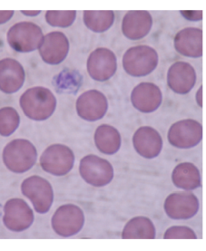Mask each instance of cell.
<instances>
[{"label":"cell","instance_id":"1","mask_svg":"<svg viewBox=\"0 0 206 251\" xmlns=\"http://www.w3.org/2000/svg\"><path fill=\"white\" fill-rule=\"evenodd\" d=\"M56 98L50 90L36 86L26 90L19 99L25 115L33 121H46L55 113Z\"/></svg>","mask_w":206,"mask_h":251},{"label":"cell","instance_id":"2","mask_svg":"<svg viewBox=\"0 0 206 251\" xmlns=\"http://www.w3.org/2000/svg\"><path fill=\"white\" fill-rule=\"evenodd\" d=\"M2 159L5 166L10 172L24 174L36 164L37 151L30 141L16 139L5 146Z\"/></svg>","mask_w":206,"mask_h":251},{"label":"cell","instance_id":"3","mask_svg":"<svg viewBox=\"0 0 206 251\" xmlns=\"http://www.w3.org/2000/svg\"><path fill=\"white\" fill-rule=\"evenodd\" d=\"M157 52L155 49L145 45L129 48L123 56V67L129 75L144 77L157 67Z\"/></svg>","mask_w":206,"mask_h":251},{"label":"cell","instance_id":"4","mask_svg":"<svg viewBox=\"0 0 206 251\" xmlns=\"http://www.w3.org/2000/svg\"><path fill=\"white\" fill-rule=\"evenodd\" d=\"M44 35L40 26L32 22H20L11 26L6 35L10 48L19 53H30L39 48Z\"/></svg>","mask_w":206,"mask_h":251},{"label":"cell","instance_id":"5","mask_svg":"<svg viewBox=\"0 0 206 251\" xmlns=\"http://www.w3.org/2000/svg\"><path fill=\"white\" fill-rule=\"evenodd\" d=\"M75 164L73 151L67 145L55 144L49 146L40 157L43 170L54 176H65L71 172Z\"/></svg>","mask_w":206,"mask_h":251},{"label":"cell","instance_id":"6","mask_svg":"<svg viewBox=\"0 0 206 251\" xmlns=\"http://www.w3.org/2000/svg\"><path fill=\"white\" fill-rule=\"evenodd\" d=\"M21 192L30 200L34 209L39 214L49 212L54 201V191L48 179L40 176H31L23 180Z\"/></svg>","mask_w":206,"mask_h":251},{"label":"cell","instance_id":"7","mask_svg":"<svg viewBox=\"0 0 206 251\" xmlns=\"http://www.w3.org/2000/svg\"><path fill=\"white\" fill-rule=\"evenodd\" d=\"M79 174L86 183L94 187L108 185L114 179V168L107 160L94 154L81 159Z\"/></svg>","mask_w":206,"mask_h":251},{"label":"cell","instance_id":"8","mask_svg":"<svg viewBox=\"0 0 206 251\" xmlns=\"http://www.w3.org/2000/svg\"><path fill=\"white\" fill-rule=\"evenodd\" d=\"M85 224L84 211L74 204L62 205L55 210L51 225L55 233L64 238L72 237L83 228Z\"/></svg>","mask_w":206,"mask_h":251},{"label":"cell","instance_id":"9","mask_svg":"<svg viewBox=\"0 0 206 251\" xmlns=\"http://www.w3.org/2000/svg\"><path fill=\"white\" fill-rule=\"evenodd\" d=\"M204 137V128L194 119L178 121L170 127L168 142L178 149H190L200 144Z\"/></svg>","mask_w":206,"mask_h":251},{"label":"cell","instance_id":"10","mask_svg":"<svg viewBox=\"0 0 206 251\" xmlns=\"http://www.w3.org/2000/svg\"><path fill=\"white\" fill-rule=\"evenodd\" d=\"M34 220V212L24 200L14 198L6 201L3 223L7 229L14 232L24 231L32 226Z\"/></svg>","mask_w":206,"mask_h":251},{"label":"cell","instance_id":"11","mask_svg":"<svg viewBox=\"0 0 206 251\" xmlns=\"http://www.w3.org/2000/svg\"><path fill=\"white\" fill-rule=\"evenodd\" d=\"M86 68L92 79L97 82H105L115 75L117 70L115 54L108 48H100L89 54Z\"/></svg>","mask_w":206,"mask_h":251},{"label":"cell","instance_id":"12","mask_svg":"<svg viewBox=\"0 0 206 251\" xmlns=\"http://www.w3.org/2000/svg\"><path fill=\"white\" fill-rule=\"evenodd\" d=\"M77 113L81 119L96 122L102 119L108 110V102L105 96L98 90H88L79 96L77 103Z\"/></svg>","mask_w":206,"mask_h":251},{"label":"cell","instance_id":"13","mask_svg":"<svg viewBox=\"0 0 206 251\" xmlns=\"http://www.w3.org/2000/svg\"><path fill=\"white\" fill-rule=\"evenodd\" d=\"M164 209L173 220H189L197 214L199 201L191 192L172 193L165 199Z\"/></svg>","mask_w":206,"mask_h":251},{"label":"cell","instance_id":"14","mask_svg":"<svg viewBox=\"0 0 206 251\" xmlns=\"http://www.w3.org/2000/svg\"><path fill=\"white\" fill-rule=\"evenodd\" d=\"M38 51L45 63L52 66L59 65L67 58L69 41L64 33L54 31L44 36Z\"/></svg>","mask_w":206,"mask_h":251},{"label":"cell","instance_id":"15","mask_svg":"<svg viewBox=\"0 0 206 251\" xmlns=\"http://www.w3.org/2000/svg\"><path fill=\"white\" fill-rule=\"evenodd\" d=\"M163 101L162 91L153 83H141L131 93V102L133 107L144 114H150L160 107Z\"/></svg>","mask_w":206,"mask_h":251},{"label":"cell","instance_id":"16","mask_svg":"<svg viewBox=\"0 0 206 251\" xmlns=\"http://www.w3.org/2000/svg\"><path fill=\"white\" fill-rule=\"evenodd\" d=\"M135 151L146 159L156 158L163 149V139L159 132L150 126H142L133 136Z\"/></svg>","mask_w":206,"mask_h":251},{"label":"cell","instance_id":"17","mask_svg":"<svg viewBox=\"0 0 206 251\" xmlns=\"http://www.w3.org/2000/svg\"><path fill=\"white\" fill-rule=\"evenodd\" d=\"M196 83L194 67L185 62H176L167 72V84L170 89L178 95H186Z\"/></svg>","mask_w":206,"mask_h":251},{"label":"cell","instance_id":"18","mask_svg":"<svg viewBox=\"0 0 206 251\" xmlns=\"http://www.w3.org/2000/svg\"><path fill=\"white\" fill-rule=\"evenodd\" d=\"M175 48L186 57L198 58L204 54V32L200 28L186 27L175 36Z\"/></svg>","mask_w":206,"mask_h":251},{"label":"cell","instance_id":"19","mask_svg":"<svg viewBox=\"0 0 206 251\" xmlns=\"http://www.w3.org/2000/svg\"><path fill=\"white\" fill-rule=\"evenodd\" d=\"M26 73L19 61L13 58L0 60V91L5 94L19 92L24 85Z\"/></svg>","mask_w":206,"mask_h":251},{"label":"cell","instance_id":"20","mask_svg":"<svg viewBox=\"0 0 206 251\" xmlns=\"http://www.w3.org/2000/svg\"><path fill=\"white\" fill-rule=\"evenodd\" d=\"M153 18L148 11L133 10L125 15L122 21V32L130 40H140L151 31Z\"/></svg>","mask_w":206,"mask_h":251},{"label":"cell","instance_id":"21","mask_svg":"<svg viewBox=\"0 0 206 251\" xmlns=\"http://www.w3.org/2000/svg\"><path fill=\"white\" fill-rule=\"evenodd\" d=\"M174 185L184 191H194L201 187V174L198 168L192 162L178 164L172 173Z\"/></svg>","mask_w":206,"mask_h":251},{"label":"cell","instance_id":"22","mask_svg":"<svg viewBox=\"0 0 206 251\" xmlns=\"http://www.w3.org/2000/svg\"><path fill=\"white\" fill-rule=\"evenodd\" d=\"M94 140L97 150L106 155H113L121 148V134L114 126L109 125L98 126Z\"/></svg>","mask_w":206,"mask_h":251},{"label":"cell","instance_id":"23","mask_svg":"<svg viewBox=\"0 0 206 251\" xmlns=\"http://www.w3.org/2000/svg\"><path fill=\"white\" fill-rule=\"evenodd\" d=\"M155 227L149 218L139 216L133 218L126 224L122 232L124 239H154Z\"/></svg>","mask_w":206,"mask_h":251},{"label":"cell","instance_id":"24","mask_svg":"<svg viewBox=\"0 0 206 251\" xmlns=\"http://www.w3.org/2000/svg\"><path fill=\"white\" fill-rule=\"evenodd\" d=\"M84 23L95 33H103L109 29L115 21L114 11H84Z\"/></svg>","mask_w":206,"mask_h":251},{"label":"cell","instance_id":"25","mask_svg":"<svg viewBox=\"0 0 206 251\" xmlns=\"http://www.w3.org/2000/svg\"><path fill=\"white\" fill-rule=\"evenodd\" d=\"M20 125V116L13 107L0 109V135L7 137L16 132Z\"/></svg>","mask_w":206,"mask_h":251},{"label":"cell","instance_id":"26","mask_svg":"<svg viewBox=\"0 0 206 251\" xmlns=\"http://www.w3.org/2000/svg\"><path fill=\"white\" fill-rule=\"evenodd\" d=\"M77 18V11H47L46 20L48 24L57 27H69Z\"/></svg>","mask_w":206,"mask_h":251},{"label":"cell","instance_id":"27","mask_svg":"<svg viewBox=\"0 0 206 251\" xmlns=\"http://www.w3.org/2000/svg\"><path fill=\"white\" fill-rule=\"evenodd\" d=\"M164 239H196L197 236L191 227L185 226H173L164 235Z\"/></svg>","mask_w":206,"mask_h":251},{"label":"cell","instance_id":"28","mask_svg":"<svg viewBox=\"0 0 206 251\" xmlns=\"http://www.w3.org/2000/svg\"><path fill=\"white\" fill-rule=\"evenodd\" d=\"M181 15L190 21H199L204 18L203 11H181Z\"/></svg>","mask_w":206,"mask_h":251},{"label":"cell","instance_id":"29","mask_svg":"<svg viewBox=\"0 0 206 251\" xmlns=\"http://www.w3.org/2000/svg\"><path fill=\"white\" fill-rule=\"evenodd\" d=\"M14 14V11H0V25L8 22L12 18Z\"/></svg>","mask_w":206,"mask_h":251},{"label":"cell","instance_id":"30","mask_svg":"<svg viewBox=\"0 0 206 251\" xmlns=\"http://www.w3.org/2000/svg\"><path fill=\"white\" fill-rule=\"evenodd\" d=\"M196 102L200 107H203V86H201L196 94Z\"/></svg>","mask_w":206,"mask_h":251},{"label":"cell","instance_id":"31","mask_svg":"<svg viewBox=\"0 0 206 251\" xmlns=\"http://www.w3.org/2000/svg\"><path fill=\"white\" fill-rule=\"evenodd\" d=\"M21 13L25 16H27V17H37L41 13V11H39V10L38 11H23L22 10Z\"/></svg>","mask_w":206,"mask_h":251}]
</instances>
